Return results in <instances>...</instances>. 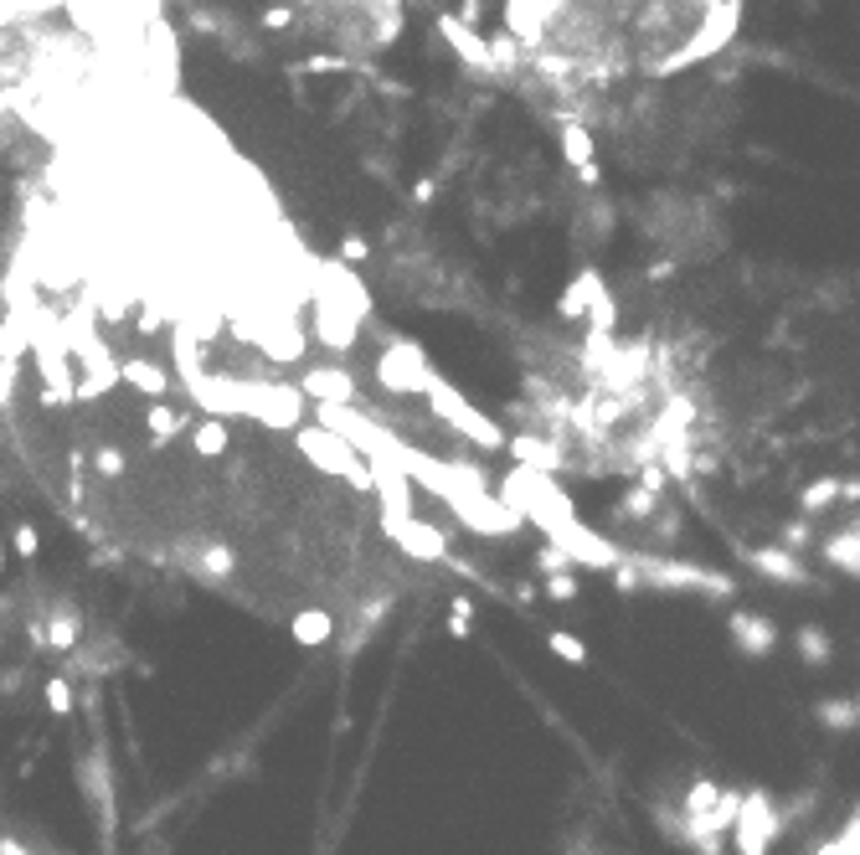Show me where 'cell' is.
Returning <instances> with one entry per match:
<instances>
[{"instance_id":"6da1fadb","label":"cell","mask_w":860,"mask_h":855,"mask_svg":"<svg viewBox=\"0 0 860 855\" xmlns=\"http://www.w3.org/2000/svg\"><path fill=\"white\" fill-rule=\"evenodd\" d=\"M588 42L608 72L670 78L722 47L743 0H582Z\"/></svg>"},{"instance_id":"7a4b0ae2","label":"cell","mask_w":860,"mask_h":855,"mask_svg":"<svg viewBox=\"0 0 860 855\" xmlns=\"http://www.w3.org/2000/svg\"><path fill=\"white\" fill-rule=\"evenodd\" d=\"M294 449H299L320 474H330V480H346L351 490H366V495H372V464H366V459H361V453H355L346 438L330 434V428H320V423H304V428H294Z\"/></svg>"},{"instance_id":"3957f363","label":"cell","mask_w":860,"mask_h":855,"mask_svg":"<svg viewBox=\"0 0 860 855\" xmlns=\"http://www.w3.org/2000/svg\"><path fill=\"white\" fill-rule=\"evenodd\" d=\"M428 407H433V418H439L443 428H454L459 438H469L474 449H495V453H500L510 443L506 428H500L495 418H485V413H479V407H474L459 386L443 382V376H433V386H428Z\"/></svg>"},{"instance_id":"277c9868","label":"cell","mask_w":860,"mask_h":855,"mask_svg":"<svg viewBox=\"0 0 860 855\" xmlns=\"http://www.w3.org/2000/svg\"><path fill=\"white\" fill-rule=\"evenodd\" d=\"M181 386L191 392V403L202 407L206 418H258V392L263 382H237V376H202V367L181 371Z\"/></svg>"},{"instance_id":"5b68a950","label":"cell","mask_w":860,"mask_h":855,"mask_svg":"<svg viewBox=\"0 0 860 855\" xmlns=\"http://www.w3.org/2000/svg\"><path fill=\"white\" fill-rule=\"evenodd\" d=\"M433 361H428V351H422L418 340H387V351L376 356V386L382 392H392V397H428V386H433Z\"/></svg>"},{"instance_id":"8992f818","label":"cell","mask_w":860,"mask_h":855,"mask_svg":"<svg viewBox=\"0 0 860 855\" xmlns=\"http://www.w3.org/2000/svg\"><path fill=\"white\" fill-rule=\"evenodd\" d=\"M382 531L397 541V552L412 562H449V537H443L433 520L418 516H382Z\"/></svg>"},{"instance_id":"52a82bcc","label":"cell","mask_w":860,"mask_h":855,"mask_svg":"<svg viewBox=\"0 0 860 855\" xmlns=\"http://www.w3.org/2000/svg\"><path fill=\"white\" fill-rule=\"evenodd\" d=\"M299 392L309 397V407H355V376L346 367H315V371H304Z\"/></svg>"},{"instance_id":"ba28073f","label":"cell","mask_w":860,"mask_h":855,"mask_svg":"<svg viewBox=\"0 0 860 855\" xmlns=\"http://www.w3.org/2000/svg\"><path fill=\"white\" fill-rule=\"evenodd\" d=\"M773 830H778V814L768 809V799H747L737 809V845H743V855H768Z\"/></svg>"},{"instance_id":"9c48e42d","label":"cell","mask_w":860,"mask_h":855,"mask_svg":"<svg viewBox=\"0 0 860 855\" xmlns=\"http://www.w3.org/2000/svg\"><path fill=\"white\" fill-rule=\"evenodd\" d=\"M355 330H361V315H355V310H340V304H320V310H315V336L336 356H346L355 346Z\"/></svg>"},{"instance_id":"30bf717a","label":"cell","mask_w":860,"mask_h":855,"mask_svg":"<svg viewBox=\"0 0 860 855\" xmlns=\"http://www.w3.org/2000/svg\"><path fill=\"white\" fill-rule=\"evenodd\" d=\"M118 382H129L135 392L155 397V403H166L170 392H176V376L166 367H155L150 356H129V361H118Z\"/></svg>"},{"instance_id":"8fae6325","label":"cell","mask_w":860,"mask_h":855,"mask_svg":"<svg viewBox=\"0 0 860 855\" xmlns=\"http://www.w3.org/2000/svg\"><path fill=\"white\" fill-rule=\"evenodd\" d=\"M336 614L330 608H299L294 619H288V639L299 644V650H325L330 639H336Z\"/></svg>"},{"instance_id":"7c38bea8","label":"cell","mask_w":860,"mask_h":855,"mask_svg":"<svg viewBox=\"0 0 860 855\" xmlns=\"http://www.w3.org/2000/svg\"><path fill=\"white\" fill-rule=\"evenodd\" d=\"M145 428H150V443H155V449H166L170 438L191 434V418L181 413V407H170V403H150V413H145Z\"/></svg>"},{"instance_id":"4fadbf2b","label":"cell","mask_w":860,"mask_h":855,"mask_svg":"<svg viewBox=\"0 0 860 855\" xmlns=\"http://www.w3.org/2000/svg\"><path fill=\"white\" fill-rule=\"evenodd\" d=\"M732 634L743 639L747 654H768L778 644V629L768 619H758V614H732Z\"/></svg>"},{"instance_id":"5bb4252c","label":"cell","mask_w":860,"mask_h":855,"mask_svg":"<svg viewBox=\"0 0 860 855\" xmlns=\"http://www.w3.org/2000/svg\"><path fill=\"white\" fill-rule=\"evenodd\" d=\"M191 449L202 453V459H222V453L233 449V428H227L222 418L191 423Z\"/></svg>"},{"instance_id":"9a60e30c","label":"cell","mask_w":860,"mask_h":855,"mask_svg":"<svg viewBox=\"0 0 860 855\" xmlns=\"http://www.w3.org/2000/svg\"><path fill=\"white\" fill-rule=\"evenodd\" d=\"M191 572H196V577H206V583H227V577L237 572V556L227 552V547H217V541H212V547H196V562H191Z\"/></svg>"},{"instance_id":"2e32d148","label":"cell","mask_w":860,"mask_h":855,"mask_svg":"<svg viewBox=\"0 0 860 855\" xmlns=\"http://www.w3.org/2000/svg\"><path fill=\"white\" fill-rule=\"evenodd\" d=\"M47 654H72L78 650V619H72L68 608H57V614H47Z\"/></svg>"},{"instance_id":"e0dca14e","label":"cell","mask_w":860,"mask_h":855,"mask_svg":"<svg viewBox=\"0 0 860 855\" xmlns=\"http://www.w3.org/2000/svg\"><path fill=\"white\" fill-rule=\"evenodd\" d=\"M42 701H47L52 717H72V706H78V690H72L68 675H47V680H42Z\"/></svg>"},{"instance_id":"ac0fdd59","label":"cell","mask_w":860,"mask_h":855,"mask_svg":"<svg viewBox=\"0 0 860 855\" xmlns=\"http://www.w3.org/2000/svg\"><path fill=\"white\" fill-rule=\"evenodd\" d=\"M752 567L768 572V577H783V583H804V577H810L789 552H752Z\"/></svg>"},{"instance_id":"d6986e66","label":"cell","mask_w":860,"mask_h":855,"mask_svg":"<svg viewBox=\"0 0 860 855\" xmlns=\"http://www.w3.org/2000/svg\"><path fill=\"white\" fill-rule=\"evenodd\" d=\"M546 644H552V654H557V660H567V665H588V644H582L577 634H567V629H552V634H546Z\"/></svg>"},{"instance_id":"ffe728a7","label":"cell","mask_w":860,"mask_h":855,"mask_svg":"<svg viewBox=\"0 0 860 855\" xmlns=\"http://www.w3.org/2000/svg\"><path fill=\"white\" fill-rule=\"evenodd\" d=\"M93 470H99L103 480H124V470H129V459H124V449H114V443H109V449L93 453Z\"/></svg>"},{"instance_id":"44dd1931","label":"cell","mask_w":860,"mask_h":855,"mask_svg":"<svg viewBox=\"0 0 860 855\" xmlns=\"http://www.w3.org/2000/svg\"><path fill=\"white\" fill-rule=\"evenodd\" d=\"M799 654L810 660V665H825L829 660V639L819 629H799Z\"/></svg>"},{"instance_id":"7402d4cb","label":"cell","mask_w":860,"mask_h":855,"mask_svg":"<svg viewBox=\"0 0 860 855\" xmlns=\"http://www.w3.org/2000/svg\"><path fill=\"white\" fill-rule=\"evenodd\" d=\"M11 547H16L21 562H32V556L42 552V537H36V526H32V520H16V531H11Z\"/></svg>"},{"instance_id":"603a6c76","label":"cell","mask_w":860,"mask_h":855,"mask_svg":"<svg viewBox=\"0 0 860 855\" xmlns=\"http://www.w3.org/2000/svg\"><path fill=\"white\" fill-rule=\"evenodd\" d=\"M819 717L829 721V727H835V732H845V727H856V701H825L819 706Z\"/></svg>"},{"instance_id":"cb8c5ba5","label":"cell","mask_w":860,"mask_h":855,"mask_svg":"<svg viewBox=\"0 0 860 855\" xmlns=\"http://www.w3.org/2000/svg\"><path fill=\"white\" fill-rule=\"evenodd\" d=\"M546 598H557V604H573V598H577V577H573V572H557V577H546Z\"/></svg>"},{"instance_id":"d4e9b609","label":"cell","mask_w":860,"mask_h":855,"mask_svg":"<svg viewBox=\"0 0 860 855\" xmlns=\"http://www.w3.org/2000/svg\"><path fill=\"white\" fill-rule=\"evenodd\" d=\"M835 495H840V485H835V480H819V485L804 490V510H819V505H829Z\"/></svg>"},{"instance_id":"484cf974","label":"cell","mask_w":860,"mask_h":855,"mask_svg":"<svg viewBox=\"0 0 860 855\" xmlns=\"http://www.w3.org/2000/svg\"><path fill=\"white\" fill-rule=\"evenodd\" d=\"M16 371L21 367H5V361H0V413H5V407H11V397H16Z\"/></svg>"},{"instance_id":"4316f807","label":"cell","mask_w":860,"mask_h":855,"mask_svg":"<svg viewBox=\"0 0 860 855\" xmlns=\"http://www.w3.org/2000/svg\"><path fill=\"white\" fill-rule=\"evenodd\" d=\"M21 686H26V671H0V696H5V701H16Z\"/></svg>"},{"instance_id":"83f0119b","label":"cell","mask_w":860,"mask_h":855,"mask_svg":"<svg viewBox=\"0 0 860 855\" xmlns=\"http://www.w3.org/2000/svg\"><path fill=\"white\" fill-rule=\"evenodd\" d=\"M0 855H36L32 845H21L16 835H0Z\"/></svg>"},{"instance_id":"f1b7e54d","label":"cell","mask_w":860,"mask_h":855,"mask_svg":"<svg viewBox=\"0 0 860 855\" xmlns=\"http://www.w3.org/2000/svg\"><path fill=\"white\" fill-rule=\"evenodd\" d=\"M454 619H474V598H469V593H454Z\"/></svg>"},{"instance_id":"f546056e","label":"cell","mask_w":860,"mask_h":855,"mask_svg":"<svg viewBox=\"0 0 860 855\" xmlns=\"http://www.w3.org/2000/svg\"><path fill=\"white\" fill-rule=\"evenodd\" d=\"M449 634H454V639H469V619H454V614H449Z\"/></svg>"},{"instance_id":"4dcf8cb0","label":"cell","mask_w":860,"mask_h":855,"mask_svg":"<svg viewBox=\"0 0 860 855\" xmlns=\"http://www.w3.org/2000/svg\"><path fill=\"white\" fill-rule=\"evenodd\" d=\"M346 258H366V243H361V237H346Z\"/></svg>"},{"instance_id":"1f68e13d","label":"cell","mask_w":860,"mask_h":855,"mask_svg":"<svg viewBox=\"0 0 860 855\" xmlns=\"http://www.w3.org/2000/svg\"><path fill=\"white\" fill-rule=\"evenodd\" d=\"M0 572H5V547H0Z\"/></svg>"},{"instance_id":"d6a6232c","label":"cell","mask_w":860,"mask_h":855,"mask_svg":"<svg viewBox=\"0 0 860 855\" xmlns=\"http://www.w3.org/2000/svg\"><path fill=\"white\" fill-rule=\"evenodd\" d=\"M856 717H860V696H856Z\"/></svg>"}]
</instances>
